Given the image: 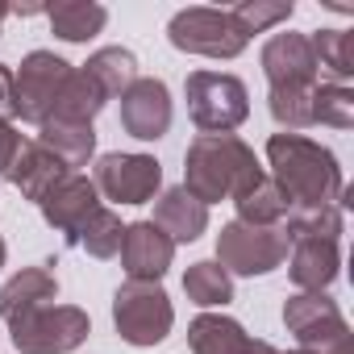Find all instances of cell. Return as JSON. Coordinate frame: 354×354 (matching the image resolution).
I'll return each mask as SVG.
<instances>
[{"label": "cell", "mask_w": 354, "mask_h": 354, "mask_svg": "<svg viewBox=\"0 0 354 354\" xmlns=\"http://www.w3.org/2000/svg\"><path fill=\"white\" fill-rule=\"evenodd\" d=\"M263 175L267 171L259 167L254 150L238 133H201V138H192V146L184 154V184L180 188L209 209V205L246 196Z\"/></svg>", "instance_id": "cell-1"}, {"label": "cell", "mask_w": 354, "mask_h": 354, "mask_svg": "<svg viewBox=\"0 0 354 354\" xmlns=\"http://www.w3.org/2000/svg\"><path fill=\"white\" fill-rule=\"evenodd\" d=\"M267 162L271 180L283 192L292 209H317V205H337L346 184L337 154L304 133H271L267 138Z\"/></svg>", "instance_id": "cell-2"}, {"label": "cell", "mask_w": 354, "mask_h": 354, "mask_svg": "<svg viewBox=\"0 0 354 354\" xmlns=\"http://www.w3.org/2000/svg\"><path fill=\"white\" fill-rule=\"evenodd\" d=\"M283 325L304 354H354V333L325 292H296L283 304Z\"/></svg>", "instance_id": "cell-3"}, {"label": "cell", "mask_w": 354, "mask_h": 354, "mask_svg": "<svg viewBox=\"0 0 354 354\" xmlns=\"http://www.w3.org/2000/svg\"><path fill=\"white\" fill-rule=\"evenodd\" d=\"M184 96L201 133H234L250 117V92L230 71H192Z\"/></svg>", "instance_id": "cell-4"}, {"label": "cell", "mask_w": 354, "mask_h": 354, "mask_svg": "<svg viewBox=\"0 0 354 354\" xmlns=\"http://www.w3.org/2000/svg\"><path fill=\"white\" fill-rule=\"evenodd\" d=\"M113 325H117L121 342H129V346H142V350L158 346L175 325L171 296L162 292V283L125 279L113 296Z\"/></svg>", "instance_id": "cell-5"}, {"label": "cell", "mask_w": 354, "mask_h": 354, "mask_svg": "<svg viewBox=\"0 0 354 354\" xmlns=\"http://www.w3.org/2000/svg\"><path fill=\"white\" fill-rule=\"evenodd\" d=\"M13 346L21 354H71L88 342L92 321L75 304H42L9 321Z\"/></svg>", "instance_id": "cell-6"}, {"label": "cell", "mask_w": 354, "mask_h": 354, "mask_svg": "<svg viewBox=\"0 0 354 354\" xmlns=\"http://www.w3.org/2000/svg\"><path fill=\"white\" fill-rule=\"evenodd\" d=\"M288 234L283 225H242L230 221L217 234V263L230 275H271L288 259Z\"/></svg>", "instance_id": "cell-7"}, {"label": "cell", "mask_w": 354, "mask_h": 354, "mask_svg": "<svg viewBox=\"0 0 354 354\" xmlns=\"http://www.w3.org/2000/svg\"><path fill=\"white\" fill-rule=\"evenodd\" d=\"M167 38L175 50L184 55H205V59H238L246 50L250 38H242V30L234 26V17L225 9H180L167 26Z\"/></svg>", "instance_id": "cell-8"}, {"label": "cell", "mask_w": 354, "mask_h": 354, "mask_svg": "<svg viewBox=\"0 0 354 354\" xmlns=\"http://www.w3.org/2000/svg\"><path fill=\"white\" fill-rule=\"evenodd\" d=\"M75 67L67 59H59L55 50H30L21 59V67L13 71V117L30 121V125H42L59 100V88L63 80L71 75Z\"/></svg>", "instance_id": "cell-9"}, {"label": "cell", "mask_w": 354, "mask_h": 354, "mask_svg": "<svg viewBox=\"0 0 354 354\" xmlns=\"http://www.w3.org/2000/svg\"><path fill=\"white\" fill-rule=\"evenodd\" d=\"M92 184L113 205H146L162 188V167H158L154 154H121V150H113V154L96 158Z\"/></svg>", "instance_id": "cell-10"}, {"label": "cell", "mask_w": 354, "mask_h": 354, "mask_svg": "<svg viewBox=\"0 0 354 354\" xmlns=\"http://www.w3.org/2000/svg\"><path fill=\"white\" fill-rule=\"evenodd\" d=\"M38 209H42V221H46L50 230H59L67 246H80L84 225H88L92 213L100 209V192H96V184L88 180V175L71 171L67 180H59V184L38 201Z\"/></svg>", "instance_id": "cell-11"}, {"label": "cell", "mask_w": 354, "mask_h": 354, "mask_svg": "<svg viewBox=\"0 0 354 354\" xmlns=\"http://www.w3.org/2000/svg\"><path fill=\"white\" fill-rule=\"evenodd\" d=\"M121 129L138 142H154L171 129V92L162 80H133L121 92Z\"/></svg>", "instance_id": "cell-12"}, {"label": "cell", "mask_w": 354, "mask_h": 354, "mask_svg": "<svg viewBox=\"0 0 354 354\" xmlns=\"http://www.w3.org/2000/svg\"><path fill=\"white\" fill-rule=\"evenodd\" d=\"M121 267L129 279H146V283H158L175 259V242L154 225V221H133L125 225V238H121Z\"/></svg>", "instance_id": "cell-13"}, {"label": "cell", "mask_w": 354, "mask_h": 354, "mask_svg": "<svg viewBox=\"0 0 354 354\" xmlns=\"http://www.w3.org/2000/svg\"><path fill=\"white\" fill-rule=\"evenodd\" d=\"M263 75H267L271 88H313L321 71H317L308 34H275V38H267Z\"/></svg>", "instance_id": "cell-14"}, {"label": "cell", "mask_w": 354, "mask_h": 354, "mask_svg": "<svg viewBox=\"0 0 354 354\" xmlns=\"http://www.w3.org/2000/svg\"><path fill=\"white\" fill-rule=\"evenodd\" d=\"M188 346H192V354H275L271 342L250 337L242 329V321H234L225 313H201L188 325Z\"/></svg>", "instance_id": "cell-15"}, {"label": "cell", "mask_w": 354, "mask_h": 354, "mask_svg": "<svg viewBox=\"0 0 354 354\" xmlns=\"http://www.w3.org/2000/svg\"><path fill=\"white\" fill-rule=\"evenodd\" d=\"M67 175H71V167L63 162V158H55L46 146H38V142H26L21 146V154L13 158V167H9V175H5V180L26 196V201H42L59 180H67Z\"/></svg>", "instance_id": "cell-16"}, {"label": "cell", "mask_w": 354, "mask_h": 354, "mask_svg": "<svg viewBox=\"0 0 354 354\" xmlns=\"http://www.w3.org/2000/svg\"><path fill=\"white\" fill-rule=\"evenodd\" d=\"M337 267H342V250L337 242H321V238H304V242H292V283L300 292H325L333 279H337Z\"/></svg>", "instance_id": "cell-17"}, {"label": "cell", "mask_w": 354, "mask_h": 354, "mask_svg": "<svg viewBox=\"0 0 354 354\" xmlns=\"http://www.w3.org/2000/svg\"><path fill=\"white\" fill-rule=\"evenodd\" d=\"M154 225L180 246V242H196L209 230V209L201 201H192L184 188H167L154 201Z\"/></svg>", "instance_id": "cell-18"}, {"label": "cell", "mask_w": 354, "mask_h": 354, "mask_svg": "<svg viewBox=\"0 0 354 354\" xmlns=\"http://www.w3.org/2000/svg\"><path fill=\"white\" fill-rule=\"evenodd\" d=\"M55 296H59V279H55L50 263L46 267H21L5 288H0V317L13 321V317H21L30 308L55 304Z\"/></svg>", "instance_id": "cell-19"}, {"label": "cell", "mask_w": 354, "mask_h": 354, "mask_svg": "<svg viewBox=\"0 0 354 354\" xmlns=\"http://www.w3.org/2000/svg\"><path fill=\"white\" fill-rule=\"evenodd\" d=\"M38 146H46L55 158H63L67 167H88V158L96 154V129L88 121H59L46 117L38 125Z\"/></svg>", "instance_id": "cell-20"}, {"label": "cell", "mask_w": 354, "mask_h": 354, "mask_svg": "<svg viewBox=\"0 0 354 354\" xmlns=\"http://www.w3.org/2000/svg\"><path fill=\"white\" fill-rule=\"evenodd\" d=\"M46 17H50L55 38H63V42H88V38H96L104 30L109 9L96 5V0H59V5H46Z\"/></svg>", "instance_id": "cell-21"}, {"label": "cell", "mask_w": 354, "mask_h": 354, "mask_svg": "<svg viewBox=\"0 0 354 354\" xmlns=\"http://www.w3.org/2000/svg\"><path fill=\"white\" fill-rule=\"evenodd\" d=\"M80 71L104 92V100H113V96H121V92L138 80V59H133L129 50H121V46H104V50H96Z\"/></svg>", "instance_id": "cell-22"}, {"label": "cell", "mask_w": 354, "mask_h": 354, "mask_svg": "<svg viewBox=\"0 0 354 354\" xmlns=\"http://www.w3.org/2000/svg\"><path fill=\"white\" fill-rule=\"evenodd\" d=\"M184 292H188V300L192 304H201V308H225L230 300H234V275L217 263V259H201V263H192L188 271H184Z\"/></svg>", "instance_id": "cell-23"}, {"label": "cell", "mask_w": 354, "mask_h": 354, "mask_svg": "<svg viewBox=\"0 0 354 354\" xmlns=\"http://www.w3.org/2000/svg\"><path fill=\"white\" fill-rule=\"evenodd\" d=\"M109 100H104V92L75 67L67 80H63V88H59V100H55V109H50V117H59V121H96V113L104 109Z\"/></svg>", "instance_id": "cell-24"}, {"label": "cell", "mask_w": 354, "mask_h": 354, "mask_svg": "<svg viewBox=\"0 0 354 354\" xmlns=\"http://www.w3.org/2000/svg\"><path fill=\"white\" fill-rule=\"evenodd\" d=\"M317 71L329 75V84H346L354 75V34L350 30H317L308 38Z\"/></svg>", "instance_id": "cell-25"}, {"label": "cell", "mask_w": 354, "mask_h": 354, "mask_svg": "<svg viewBox=\"0 0 354 354\" xmlns=\"http://www.w3.org/2000/svg\"><path fill=\"white\" fill-rule=\"evenodd\" d=\"M234 209H238V221L242 225H283V217L292 213V205L283 201V192L275 188L271 175H263V180L246 196H238Z\"/></svg>", "instance_id": "cell-26"}, {"label": "cell", "mask_w": 354, "mask_h": 354, "mask_svg": "<svg viewBox=\"0 0 354 354\" xmlns=\"http://www.w3.org/2000/svg\"><path fill=\"white\" fill-rule=\"evenodd\" d=\"M283 234H288V242H304V238L337 242V238H342V209H337V205L292 209V213L283 217Z\"/></svg>", "instance_id": "cell-27"}, {"label": "cell", "mask_w": 354, "mask_h": 354, "mask_svg": "<svg viewBox=\"0 0 354 354\" xmlns=\"http://www.w3.org/2000/svg\"><path fill=\"white\" fill-rule=\"evenodd\" d=\"M313 92H317V84L313 88H271L267 92V109H271V117L283 133H300V129L317 125L313 121Z\"/></svg>", "instance_id": "cell-28"}, {"label": "cell", "mask_w": 354, "mask_h": 354, "mask_svg": "<svg viewBox=\"0 0 354 354\" xmlns=\"http://www.w3.org/2000/svg\"><path fill=\"white\" fill-rule=\"evenodd\" d=\"M225 13L234 17V26L242 30V38H250V34H267V30L283 26L296 9H292V0H242V5H234Z\"/></svg>", "instance_id": "cell-29"}, {"label": "cell", "mask_w": 354, "mask_h": 354, "mask_svg": "<svg viewBox=\"0 0 354 354\" xmlns=\"http://www.w3.org/2000/svg\"><path fill=\"white\" fill-rule=\"evenodd\" d=\"M313 121L317 125H333V129H350L354 125V92L346 84H317V92H313Z\"/></svg>", "instance_id": "cell-30"}, {"label": "cell", "mask_w": 354, "mask_h": 354, "mask_svg": "<svg viewBox=\"0 0 354 354\" xmlns=\"http://www.w3.org/2000/svg\"><path fill=\"white\" fill-rule=\"evenodd\" d=\"M121 238H125V225H121V217L113 213V209H96L92 213V221L84 225V234H80V246L92 254V259H113L117 250H121Z\"/></svg>", "instance_id": "cell-31"}, {"label": "cell", "mask_w": 354, "mask_h": 354, "mask_svg": "<svg viewBox=\"0 0 354 354\" xmlns=\"http://www.w3.org/2000/svg\"><path fill=\"white\" fill-rule=\"evenodd\" d=\"M21 133H17V125L13 121H5L0 117V175H9V167H13V158L21 154Z\"/></svg>", "instance_id": "cell-32"}, {"label": "cell", "mask_w": 354, "mask_h": 354, "mask_svg": "<svg viewBox=\"0 0 354 354\" xmlns=\"http://www.w3.org/2000/svg\"><path fill=\"white\" fill-rule=\"evenodd\" d=\"M0 117H13V67L0 63Z\"/></svg>", "instance_id": "cell-33"}, {"label": "cell", "mask_w": 354, "mask_h": 354, "mask_svg": "<svg viewBox=\"0 0 354 354\" xmlns=\"http://www.w3.org/2000/svg\"><path fill=\"white\" fill-rule=\"evenodd\" d=\"M5 259H9V246H5V238H0V267H5Z\"/></svg>", "instance_id": "cell-34"}, {"label": "cell", "mask_w": 354, "mask_h": 354, "mask_svg": "<svg viewBox=\"0 0 354 354\" xmlns=\"http://www.w3.org/2000/svg\"><path fill=\"white\" fill-rule=\"evenodd\" d=\"M5 17H9V5H0V21H5Z\"/></svg>", "instance_id": "cell-35"}, {"label": "cell", "mask_w": 354, "mask_h": 354, "mask_svg": "<svg viewBox=\"0 0 354 354\" xmlns=\"http://www.w3.org/2000/svg\"><path fill=\"white\" fill-rule=\"evenodd\" d=\"M275 354H283V350H275ZM288 354H304V350H288Z\"/></svg>", "instance_id": "cell-36"}]
</instances>
